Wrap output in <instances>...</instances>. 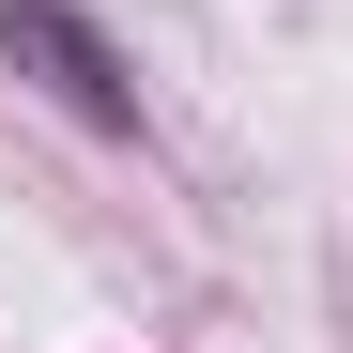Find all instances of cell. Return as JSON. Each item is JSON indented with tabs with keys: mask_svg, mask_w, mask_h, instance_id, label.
<instances>
[{
	"mask_svg": "<svg viewBox=\"0 0 353 353\" xmlns=\"http://www.w3.org/2000/svg\"><path fill=\"white\" fill-rule=\"evenodd\" d=\"M0 62H16L62 123H92V139H139V62L92 31V0H0Z\"/></svg>",
	"mask_w": 353,
	"mask_h": 353,
	"instance_id": "obj_1",
	"label": "cell"
}]
</instances>
